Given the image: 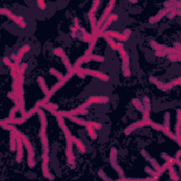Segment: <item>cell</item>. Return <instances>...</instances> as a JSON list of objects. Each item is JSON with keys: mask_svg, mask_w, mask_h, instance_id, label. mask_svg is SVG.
Listing matches in <instances>:
<instances>
[{"mask_svg": "<svg viewBox=\"0 0 181 181\" xmlns=\"http://www.w3.org/2000/svg\"><path fill=\"white\" fill-rule=\"evenodd\" d=\"M49 112L51 113L54 116L56 117L59 127H60L61 130H62V132H63L66 141L65 154L67 159V165H69L71 168H74V167H75V158H74V153H73L72 149L73 142L72 134H71V132L67 127L66 126L65 123H64V118L57 114V110H50Z\"/></svg>", "mask_w": 181, "mask_h": 181, "instance_id": "6da1fadb", "label": "cell"}, {"mask_svg": "<svg viewBox=\"0 0 181 181\" xmlns=\"http://www.w3.org/2000/svg\"><path fill=\"white\" fill-rule=\"evenodd\" d=\"M116 50H118V53L120 55V57L123 60V64H122V70H123V75L126 77H128L131 75V72L130 69H129V65H130V58L128 55V53L124 48V45L123 43H117L116 45Z\"/></svg>", "mask_w": 181, "mask_h": 181, "instance_id": "7a4b0ae2", "label": "cell"}, {"mask_svg": "<svg viewBox=\"0 0 181 181\" xmlns=\"http://www.w3.org/2000/svg\"><path fill=\"white\" fill-rule=\"evenodd\" d=\"M21 138L22 139L23 142H24V146L26 148V150L28 152V165L30 168H33L36 166V162H35V153L31 143L29 141V138L26 135L21 134Z\"/></svg>", "mask_w": 181, "mask_h": 181, "instance_id": "3957f363", "label": "cell"}, {"mask_svg": "<svg viewBox=\"0 0 181 181\" xmlns=\"http://www.w3.org/2000/svg\"><path fill=\"white\" fill-rule=\"evenodd\" d=\"M118 149L115 147L111 148L110 151V162L111 166L117 172L118 175L121 177L120 179L124 177V171H123V168H121L120 166L118 164Z\"/></svg>", "mask_w": 181, "mask_h": 181, "instance_id": "277c9868", "label": "cell"}, {"mask_svg": "<svg viewBox=\"0 0 181 181\" xmlns=\"http://www.w3.org/2000/svg\"><path fill=\"white\" fill-rule=\"evenodd\" d=\"M132 33V31L130 29H126L123 31V33H120L119 32L115 31H105L103 34V36H108V37L115 38L119 40L120 41H128L130 35Z\"/></svg>", "mask_w": 181, "mask_h": 181, "instance_id": "5b68a950", "label": "cell"}, {"mask_svg": "<svg viewBox=\"0 0 181 181\" xmlns=\"http://www.w3.org/2000/svg\"><path fill=\"white\" fill-rule=\"evenodd\" d=\"M109 102V98L108 96H90L88 98L86 102L80 105L79 108L80 109H87L92 104H102L107 103Z\"/></svg>", "mask_w": 181, "mask_h": 181, "instance_id": "8992f818", "label": "cell"}, {"mask_svg": "<svg viewBox=\"0 0 181 181\" xmlns=\"http://www.w3.org/2000/svg\"><path fill=\"white\" fill-rule=\"evenodd\" d=\"M151 122H152L151 120L145 121V120H144L135 122V123H132L131 125H130L129 126H128L125 129V130H124L125 135H126L127 136H128L129 135H130L132 132L135 131V130H137V129L143 128V127H145V126H150Z\"/></svg>", "mask_w": 181, "mask_h": 181, "instance_id": "52a82bcc", "label": "cell"}, {"mask_svg": "<svg viewBox=\"0 0 181 181\" xmlns=\"http://www.w3.org/2000/svg\"><path fill=\"white\" fill-rule=\"evenodd\" d=\"M82 72L83 73L84 75H88V76H91L93 77H96L101 80L103 81H109L110 77L108 75L104 74L101 72H99V71L96 70H93V69H82Z\"/></svg>", "mask_w": 181, "mask_h": 181, "instance_id": "ba28073f", "label": "cell"}, {"mask_svg": "<svg viewBox=\"0 0 181 181\" xmlns=\"http://www.w3.org/2000/svg\"><path fill=\"white\" fill-rule=\"evenodd\" d=\"M118 18H119V17H118V14H110L108 16L107 19H106L105 21L104 22L103 25L100 28V30L98 31V34H97V37H103V33L106 31V29L111 25V24H112L113 21H118Z\"/></svg>", "mask_w": 181, "mask_h": 181, "instance_id": "9c48e42d", "label": "cell"}, {"mask_svg": "<svg viewBox=\"0 0 181 181\" xmlns=\"http://www.w3.org/2000/svg\"><path fill=\"white\" fill-rule=\"evenodd\" d=\"M40 138H41L42 147H43V153L49 154V143L46 136V129L41 128L40 130Z\"/></svg>", "mask_w": 181, "mask_h": 181, "instance_id": "30bf717a", "label": "cell"}, {"mask_svg": "<svg viewBox=\"0 0 181 181\" xmlns=\"http://www.w3.org/2000/svg\"><path fill=\"white\" fill-rule=\"evenodd\" d=\"M175 9V8H173V7H168V8L163 9H161V11L158 12L156 16L151 17V18L149 19V23L151 24H156V23L159 21L161 20L163 16H166L167 14H168V13H169V12L171 11L172 10Z\"/></svg>", "mask_w": 181, "mask_h": 181, "instance_id": "8fae6325", "label": "cell"}, {"mask_svg": "<svg viewBox=\"0 0 181 181\" xmlns=\"http://www.w3.org/2000/svg\"><path fill=\"white\" fill-rule=\"evenodd\" d=\"M31 50V46L29 45H25L21 48L20 50H19L18 53L16 54V59L14 61V64L16 65V67H20V64L21 62L22 58L24 57V54H26L28 52L30 51Z\"/></svg>", "mask_w": 181, "mask_h": 181, "instance_id": "7c38bea8", "label": "cell"}, {"mask_svg": "<svg viewBox=\"0 0 181 181\" xmlns=\"http://www.w3.org/2000/svg\"><path fill=\"white\" fill-rule=\"evenodd\" d=\"M23 142L22 139L21 137H17L16 138V160L17 163H21L23 159V156H24V149H23Z\"/></svg>", "mask_w": 181, "mask_h": 181, "instance_id": "4fadbf2b", "label": "cell"}, {"mask_svg": "<svg viewBox=\"0 0 181 181\" xmlns=\"http://www.w3.org/2000/svg\"><path fill=\"white\" fill-rule=\"evenodd\" d=\"M80 58H81L83 63H87V62H89L90 61H95V62H103L104 60H105V58H104L103 56L97 55H93V54H91V55H83V56L80 57Z\"/></svg>", "mask_w": 181, "mask_h": 181, "instance_id": "5bb4252c", "label": "cell"}, {"mask_svg": "<svg viewBox=\"0 0 181 181\" xmlns=\"http://www.w3.org/2000/svg\"><path fill=\"white\" fill-rule=\"evenodd\" d=\"M26 118L24 117L21 118H7L6 119L2 120V122H4L6 124H11V125H21L26 121Z\"/></svg>", "mask_w": 181, "mask_h": 181, "instance_id": "9a60e30c", "label": "cell"}, {"mask_svg": "<svg viewBox=\"0 0 181 181\" xmlns=\"http://www.w3.org/2000/svg\"><path fill=\"white\" fill-rule=\"evenodd\" d=\"M48 161H43L42 162V172H43V175L46 178L49 179V180H54V176L50 173L49 168H48Z\"/></svg>", "mask_w": 181, "mask_h": 181, "instance_id": "2e32d148", "label": "cell"}, {"mask_svg": "<svg viewBox=\"0 0 181 181\" xmlns=\"http://www.w3.org/2000/svg\"><path fill=\"white\" fill-rule=\"evenodd\" d=\"M72 142L73 143L75 144V145L76 146V147H77L78 150H79L80 153H81V154H85V153H86V146L83 144V142H81L79 139L76 138V137L72 136Z\"/></svg>", "mask_w": 181, "mask_h": 181, "instance_id": "e0dca14e", "label": "cell"}, {"mask_svg": "<svg viewBox=\"0 0 181 181\" xmlns=\"http://www.w3.org/2000/svg\"><path fill=\"white\" fill-rule=\"evenodd\" d=\"M156 85V87L158 88V89L163 90V91H167V90H169L170 89H172L173 88V86H172L171 83H163L162 81H159V80H157L156 82L154 83Z\"/></svg>", "mask_w": 181, "mask_h": 181, "instance_id": "ac0fdd59", "label": "cell"}, {"mask_svg": "<svg viewBox=\"0 0 181 181\" xmlns=\"http://www.w3.org/2000/svg\"><path fill=\"white\" fill-rule=\"evenodd\" d=\"M0 14H1V15L6 16L9 17V19H11V20L13 21H14L15 23H16L17 20H18L19 16L14 14L10 10L7 9H4V8L0 9Z\"/></svg>", "mask_w": 181, "mask_h": 181, "instance_id": "d6986e66", "label": "cell"}, {"mask_svg": "<svg viewBox=\"0 0 181 181\" xmlns=\"http://www.w3.org/2000/svg\"><path fill=\"white\" fill-rule=\"evenodd\" d=\"M38 84H39L40 87H41L42 91L43 92V93L46 95L48 94V93H49V89H48V86H46V83H45V81L44 80V78L43 77V76H40L38 77Z\"/></svg>", "mask_w": 181, "mask_h": 181, "instance_id": "ffe728a7", "label": "cell"}, {"mask_svg": "<svg viewBox=\"0 0 181 181\" xmlns=\"http://www.w3.org/2000/svg\"><path fill=\"white\" fill-rule=\"evenodd\" d=\"M37 113L39 116L40 118V122H41V128H47V120H46V116H45V113L43 112V110H42L41 109L38 108L37 110Z\"/></svg>", "mask_w": 181, "mask_h": 181, "instance_id": "44dd1931", "label": "cell"}, {"mask_svg": "<svg viewBox=\"0 0 181 181\" xmlns=\"http://www.w3.org/2000/svg\"><path fill=\"white\" fill-rule=\"evenodd\" d=\"M16 138L13 132H10L9 135V148L11 151H15L16 149Z\"/></svg>", "mask_w": 181, "mask_h": 181, "instance_id": "7402d4cb", "label": "cell"}, {"mask_svg": "<svg viewBox=\"0 0 181 181\" xmlns=\"http://www.w3.org/2000/svg\"><path fill=\"white\" fill-rule=\"evenodd\" d=\"M132 105H134V107L138 111H140L141 113H143L144 109V106L142 103L141 102V100L138 98H133L132 100Z\"/></svg>", "mask_w": 181, "mask_h": 181, "instance_id": "603a6c76", "label": "cell"}, {"mask_svg": "<svg viewBox=\"0 0 181 181\" xmlns=\"http://www.w3.org/2000/svg\"><path fill=\"white\" fill-rule=\"evenodd\" d=\"M79 31H81V33H82V38H82L83 41L86 42V43H90V42L92 41V40H93V36H92V35L88 33L85 30V29H83L82 27H81Z\"/></svg>", "mask_w": 181, "mask_h": 181, "instance_id": "cb8c5ba5", "label": "cell"}, {"mask_svg": "<svg viewBox=\"0 0 181 181\" xmlns=\"http://www.w3.org/2000/svg\"><path fill=\"white\" fill-rule=\"evenodd\" d=\"M163 4L166 6V8L173 7L178 9H180L181 8V2L180 1H166L163 3Z\"/></svg>", "mask_w": 181, "mask_h": 181, "instance_id": "d4e9b609", "label": "cell"}, {"mask_svg": "<svg viewBox=\"0 0 181 181\" xmlns=\"http://www.w3.org/2000/svg\"><path fill=\"white\" fill-rule=\"evenodd\" d=\"M68 119L70 120L73 123H76V124L80 125V126H84L86 127L87 125V121L81 119V118H77L76 116H70L68 118Z\"/></svg>", "mask_w": 181, "mask_h": 181, "instance_id": "484cf974", "label": "cell"}, {"mask_svg": "<svg viewBox=\"0 0 181 181\" xmlns=\"http://www.w3.org/2000/svg\"><path fill=\"white\" fill-rule=\"evenodd\" d=\"M142 104H143L144 110L150 113L151 109V104L150 98H149L148 96H144V98H142Z\"/></svg>", "mask_w": 181, "mask_h": 181, "instance_id": "4316f807", "label": "cell"}, {"mask_svg": "<svg viewBox=\"0 0 181 181\" xmlns=\"http://www.w3.org/2000/svg\"><path fill=\"white\" fill-rule=\"evenodd\" d=\"M150 46L153 50H154L155 51H161L163 50L165 48H166V46L163 45H161L159 43H158L157 42L154 41H150Z\"/></svg>", "mask_w": 181, "mask_h": 181, "instance_id": "83f0119b", "label": "cell"}, {"mask_svg": "<svg viewBox=\"0 0 181 181\" xmlns=\"http://www.w3.org/2000/svg\"><path fill=\"white\" fill-rule=\"evenodd\" d=\"M144 170H145L146 173H147L149 175H150L151 176L155 177V178H156L158 180V178H159V177L161 176V173H160L158 171H154V170L151 169V168H149V166H146L145 168H144Z\"/></svg>", "mask_w": 181, "mask_h": 181, "instance_id": "f1b7e54d", "label": "cell"}, {"mask_svg": "<svg viewBox=\"0 0 181 181\" xmlns=\"http://www.w3.org/2000/svg\"><path fill=\"white\" fill-rule=\"evenodd\" d=\"M170 115L169 113L166 112L163 115V127L167 130H170Z\"/></svg>", "mask_w": 181, "mask_h": 181, "instance_id": "f546056e", "label": "cell"}, {"mask_svg": "<svg viewBox=\"0 0 181 181\" xmlns=\"http://www.w3.org/2000/svg\"><path fill=\"white\" fill-rule=\"evenodd\" d=\"M62 62H63L64 66H65L66 69H67L68 72L72 73V74H74V71H73V66L71 64L70 61H69V59L68 58V57L67 56L66 57H64V58H62Z\"/></svg>", "mask_w": 181, "mask_h": 181, "instance_id": "4dcf8cb0", "label": "cell"}, {"mask_svg": "<svg viewBox=\"0 0 181 181\" xmlns=\"http://www.w3.org/2000/svg\"><path fill=\"white\" fill-rule=\"evenodd\" d=\"M86 128L90 138L93 140H95V139L97 138V137H98V135H97L96 132L95 131V129L92 128V127L90 126V125H87V126H86Z\"/></svg>", "mask_w": 181, "mask_h": 181, "instance_id": "1f68e13d", "label": "cell"}, {"mask_svg": "<svg viewBox=\"0 0 181 181\" xmlns=\"http://www.w3.org/2000/svg\"><path fill=\"white\" fill-rule=\"evenodd\" d=\"M103 38L105 40V41L107 42L108 44L110 45L111 49L113 50H116V45H117V43H115V41L113 40V38L108 37V36H103Z\"/></svg>", "mask_w": 181, "mask_h": 181, "instance_id": "d6a6232c", "label": "cell"}, {"mask_svg": "<svg viewBox=\"0 0 181 181\" xmlns=\"http://www.w3.org/2000/svg\"><path fill=\"white\" fill-rule=\"evenodd\" d=\"M168 171H169V175H170V178L171 179V180H175V181H177L179 180V177L177 175L176 172L175 171V170H174L173 166H170L168 168Z\"/></svg>", "mask_w": 181, "mask_h": 181, "instance_id": "836d02e7", "label": "cell"}, {"mask_svg": "<svg viewBox=\"0 0 181 181\" xmlns=\"http://www.w3.org/2000/svg\"><path fill=\"white\" fill-rule=\"evenodd\" d=\"M49 72L50 74H52V75L56 76L57 79H58L59 81H62V80H63L64 79V76L62 75L61 73L59 72L58 71L56 70V69H54V68H51V69H50Z\"/></svg>", "mask_w": 181, "mask_h": 181, "instance_id": "e575fe53", "label": "cell"}, {"mask_svg": "<svg viewBox=\"0 0 181 181\" xmlns=\"http://www.w3.org/2000/svg\"><path fill=\"white\" fill-rule=\"evenodd\" d=\"M53 53L55 54L56 56L60 57L62 59L67 57V55H66V54L64 52V50H62L61 48H55V49H54Z\"/></svg>", "mask_w": 181, "mask_h": 181, "instance_id": "d590c367", "label": "cell"}, {"mask_svg": "<svg viewBox=\"0 0 181 181\" xmlns=\"http://www.w3.org/2000/svg\"><path fill=\"white\" fill-rule=\"evenodd\" d=\"M181 15V11L180 9H175L172 10L171 11L169 12V13H168V14H167V18L168 19H173L174 17L175 16H180Z\"/></svg>", "mask_w": 181, "mask_h": 181, "instance_id": "8d00e7d4", "label": "cell"}, {"mask_svg": "<svg viewBox=\"0 0 181 181\" xmlns=\"http://www.w3.org/2000/svg\"><path fill=\"white\" fill-rule=\"evenodd\" d=\"M180 54H170L168 55V59L171 62H180Z\"/></svg>", "mask_w": 181, "mask_h": 181, "instance_id": "74e56055", "label": "cell"}, {"mask_svg": "<svg viewBox=\"0 0 181 181\" xmlns=\"http://www.w3.org/2000/svg\"><path fill=\"white\" fill-rule=\"evenodd\" d=\"M161 158H162L163 159H164L166 162L171 163L173 165L175 164V158H172L171 156H170L169 155L166 154V153L163 152L161 154Z\"/></svg>", "mask_w": 181, "mask_h": 181, "instance_id": "f35d334b", "label": "cell"}, {"mask_svg": "<svg viewBox=\"0 0 181 181\" xmlns=\"http://www.w3.org/2000/svg\"><path fill=\"white\" fill-rule=\"evenodd\" d=\"M41 108H44L45 110H48V109H53V110H57L58 108V105L57 104L55 103H48L43 104V105L41 106Z\"/></svg>", "mask_w": 181, "mask_h": 181, "instance_id": "ab89813d", "label": "cell"}, {"mask_svg": "<svg viewBox=\"0 0 181 181\" xmlns=\"http://www.w3.org/2000/svg\"><path fill=\"white\" fill-rule=\"evenodd\" d=\"M87 125H90L95 130H100L102 128V124L93 121H87Z\"/></svg>", "mask_w": 181, "mask_h": 181, "instance_id": "60d3db41", "label": "cell"}, {"mask_svg": "<svg viewBox=\"0 0 181 181\" xmlns=\"http://www.w3.org/2000/svg\"><path fill=\"white\" fill-rule=\"evenodd\" d=\"M98 175H99V177H100V178H102V180H112V179L110 178V177L104 173L103 170L101 169H100L98 171Z\"/></svg>", "mask_w": 181, "mask_h": 181, "instance_id": "b9f144b4", "label": "cell"}, {"mask_svg": "<svg viewBox=\"0 0 181 181\" xmlns=\"http://www.w3.org/2000/svg\"><path fill=\"white\" fill-rule=\"evenodd\" d=\"M100 1H99V0H95V1H93V4H92V7L90 8V9L89 10V11L95 13V12L97 11V9H98L99 5H100Z\"/></svg>", "mask_w": 181, "mask_h": 181, "instance_id": "7bdbcfd3", "label": "cell"}, {"mask_svg": "<svg viewBox=\"0 0 181 181\" xmlns=\"http://www.w3.org/2000/svg\"><path fill=\"white\" fill-rule=\"evenodd\" d=\"M38 109V108L36 107V106H34V107L33 108H31L30 110L29 111V112H27L26 115V119H28V118H31V116L33 115L35 113H37Z\"/></svg>", "mask_w": 181, "mask_h": 181, "instance_id": "ee69618b", "label": "cell"}, {"mask_svg": "<svg viewBox=\"0 0 181 181\" xmlns=\"http://www.w3.org/2000/svg\"><path fill=\"white\" fill-rule=\"evenodd\" d=\"M176 127L181 128V110H177V124L175 125Z\"/></svg>", "mask_w": 181, "mask_h": 181, "instance_id": "f6af8a7d", "label": "cell"}, {"mask_svg": "<svg viewBox=\"0 0 181 181\" xmlns=\"http://www.w3.org/2000/svg\"><path fill=\"white\" fill-rule=\"evenodd\" d=\"M170 83H171L173 86H180L181 83V78L178 77V78H177V79H173L171 81H170Z\"/></svg>", "mask_w": 181, "mask_h": 181, "instance_id": "bcb514c9", "label": "cell"}, {"mask_svg": "<svg viewBox=\"0 0 181 181\" xmlns=\"http://www.w3.org/2000/svg\"><path fill=\"white\" fill-rule=\"evenodd\" d=\"M27 68H28V64L26 63L23 62V63L21 64H20V74H24V73H25Z\"/></svg>", "mask_w": 181, "mask_h": 181, "instance_id": "7dc6e473", "label": "cell"}, {"mask_svg": "<svg viewBox=\"0 0 181 181\" xmlns=\"http://www.w3.org/2000/svg\"><path fill=\"white\" fill-rule=\"evenodd\" d=\"M37 4L38 7L41 9V10H45L46 9V4H45L44 1H42V0L37 1Z\"/></svg>", "mask_w": 181, "mask_h": 181, "instance_id": "c3c4849f", "label": "cell"}, {"mask_svg": "<svg viewBox=\"0 0 181 181\" xmlns=\"http://www.w3.org/2000/svg\"><path fill=\"white\" fill-rule=\"evenodd\" d=\"M3 62H4V64H6V66H8V67H11L12 65H13L14 63H12L11 62V60H10L9 57H4V58H3Z\"/></svg>", "mask_w": 181, "mask_h": 181, "instance_id": "681fc988", "label": "cell"}, {"mask_svg": "<svg viewBox=\"0 0 181 181\" xmlns=\"http://www.w3.org/2000/svg\"><path fill=\"white\" fill-rule=\"evenodd\" d=\"M17 111H19V109L16 108V107H14L9 112V118H15L16 113Z\"/></svg>", "mask_w": 181, "mask_h": 181, "instance_id": "f907efd6", "label": "cell"}, {"mask_svg": "<svg viewBox=\"0 0 181 181\" xmlns=\"http://www.w3.org/2000/svg\"><path fill=\"white\" fill-rule=\"evenodd\" d=\"M74 26L75 27L78 31H79L80 29H81V26H80L79 23V20H78V19L76 18V17L74 19Z\"/></svg>", "mask_w": 181, "mask_h": 181, "instance_id": "816d5d0a", "label": "cell"}, {"mask_svg": "<svg viewBox=\"0 0 181 181\" xmlns=\"http://www.w3.org/2000/svg\"><path fill=\"white\" fill-rule=\"evenodd\" d=\"M7 96H8L9 98L11 99V100H14L15 99L16 96V95L14 93L13 91H12V92L10 91V92H9V93H7Z\"/></svg>", "mask_w": 181, "mask_h": 181, "instance_id": "f5cc1de1", "label": "cell"}, {"mask_svg": "<svg viewBox=\"0 0 181 181\" xmlns=\"http://www.w3.org/2000/svg\"><path fill=\"white\" fill-rule=\"evenodd\" d=\"M174 48L177 50H179V51H180V50H181L180 43H179V42H175V43H174Z\"/></svg>", "mask_w": 181, "mask_h": 181, "instance_id": "db71d44e", "label": "cell"}, {"mask_svg": "<svg viewBox=\"0 0 181 181\" xmlns=\"http://www.w3.org/2000/svg\"><path fill=\"white\" fill-rule=\"evenodd\" d=\"M157 80H158L157 78H156L155 76H149V82L151 83H154V84L156 82V81H157Z\"/></svg>", "mask_w": 181, "mask_h": 181, "instance_id": "11a10c76", "label": "cell"}, {"mask_svg": "<svg viewBox=\"0 0 181 181\" xmlns=\"http://www.w3.org/2000/svg\"><path fill=\"white\" fill-rule=\"evenodd\" d=\"M181 156V151L179 150L177 152L176 155H175V158H180Z\"/></svg>", "mask_w": 181, "mask_h": 181, "instance_id": "9f6ffc18", "label": "cell"}, {"mask_svg": "<svg viewBox=\"0 0 181 181\" xmlns=\"http://www.w3.org/2000/svg\"><path fill=\"white\" fill-rule=\"evenodd\" d=\"M11 59L14 61H15L16 59V54H12L11 55Z\"/></svg>", "mask_w": 181, "mask_h": 181, "instance_id": "6f0895ef", "label": "cell"}, {"mask_svg": "<svg viewBox=\"0 0 181 181\" xmlns=\"http://www.w3.org/2000/svg\"><path fill=\"white\" fill-rule=\"evenodd\" d=\"M130 1L132 3H137V1Z\"/></svg>", "mask_w": 181, "mask_h": 181, "instance_id": "680465c9", "label": "cell"}]
</instances>
